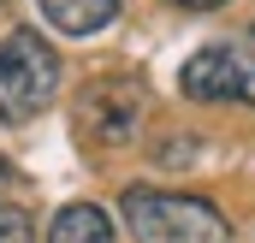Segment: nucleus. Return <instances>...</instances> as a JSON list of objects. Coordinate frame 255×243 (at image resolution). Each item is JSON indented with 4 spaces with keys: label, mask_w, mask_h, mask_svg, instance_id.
Wrapping results in <instances>:
<instances>
[{
    "label": "nucleus",
    "mask_w": 255,
    "mask_h": 243,
    "mask_svg": "<svg viewBox=\"0 0 255 243\" xmlns=\"http://www.w3.org/2000/svg\"><path fill=\"white\" fill-rule=\"evenodd\" d=\"M0 243H36V226H30L24 208H6L0 202Z\"/></svg>",
    "instance_id": "obj_6"
},
{
    "label": "nucleus",
    "mask_w": 255,
    "mask_h": 243,
    "mask_svg": "<svg viewBox=\"0 0 255 243\" xmlns=\"http://www.w3.org/2000/svg\"><path fill=\"white\" fill-rule=\"evenodd\" d=\"M12 184H18V172H12V160H0V196H6Z\"/></svg>",
    "instance_id": "obj_8"
},
{
    "label": "nucleus",
    "mask_w": 255,
    "mask_h": 243,
    "mask_svg": "<svg viewBox=\"0 0 255 243\" xmlns=\"http://www.w3.org/2000/svg\"><path fill=\"white\" fill-rule=\"evenodd\" d=\"M48 243H119V232L95 202H71L48 220Z\"/></svg>",
    "instance_id": "obj_5"
},
{
    "label": "nucleus",
    "mask_w": 255,
    "mask_h": 243,
    "mask_svg": "<svg viewBox=\"0 0 255 243\" xmlns=\"http://www.w3.org/2000/svg\"><path fill=\"white\" fill-rule=\"evenodd\" d=\"M36 6H42L48 30H60V36H101L125 0H36Z\"/></svg>",
    "instance_id": "obj_4"
},
{
    "label": "nucleus",
    "mask_w": 255,
    "mask_h": 243,
    "mask_svg": "<svg viewBox=\"0 0 255 243\" xmlns=\"http://www.w3.org/2000/svg\"><path fill=\"white\" fill-rule=\"evenodd\" d=\"M119 208H125V226L136 243H232V220L202 196L130 184L119 196Z\"/></svg>",
    "instance_id": "obj_1"
},
{
    "label": "nucleus",
    "mask_w": 255,
    "mask_h": 243,
    "mask_svg": "<svg viewBox=\"0 0 255 243\" xmlns=\"http://www.w3.org/2000/svg\"><path fill=\"white\" fill-rule=\"evenodd\" d=\"M178 89L208 107H255V48H244V42L196 48L178 71Z\"/></svg>",
    "instance_id": "obj_3"
},
{
    "label": "nucleus",
    "mask_w": 255,
    "mask_h": 243,
    "mask_svg": "<svg viewBox=\"0 0 255 243\" xmlns=\"http://www.w3.org/2000/svg\"><path fill=\"white\" fill-rule=\"evenodd\" d=\"M166 6H184V12H214V6H226V0H166Z\"/></svg>",
    "instance_id": "obj_7"
},
{
    "label": "nucleus",
    "mask_w": 255,
    "mask_h": 243,
    "mask_svg": "<svg viewBox=\"0 0 255 243\" xmlns=\"http://www.w3.org/2000/svg\"><path fill=\"white\" fill-rule=\"evenodd\" d=\"M60 95V54L36 30L0 36V130H18Z\"/></svg>",
    "instance_id": "obj_2"
}]
</instances>
